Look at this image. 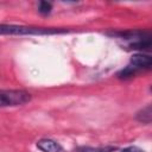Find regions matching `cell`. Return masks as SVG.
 Masks as SVG:
<instances>
[{"instance_id": "cell-2", "label": "cell", "mask_w": 152, "mask_h": 152, "mask_svg": "<svg viewBox=\"0 0 152 152\" xmlns=\"http://www.w3.org/2000/svg\"><path fill=\"white\" fill-rule=\"evenodd\" d=\"M65 30L58 28H45V27H33V26H24V25H12V24H0V36L2 34H52V33H63Z\"/></svg>"}, {"instance_id": "cell-1", "label": "cell", "mask_w": 152, "mask_h": 152, "mask_svg": "<svg viewBox=\"0 0 152 152\" xmlns=\"http://www.w3.org/2000/svg\"><path fill=\"white\" fill-rule=\"evenodd\" d=\"M113 36L127 40L129 49L133 50H148L151 48V33L148 31L131 30L124 32H115L113 33Z\"/></svg>"}, {"instance_id": "cell-6", "label": "cell", "mask_w": 152, "mask_h": 152, "mask_svg": "<svg viewBox=\"0 0 152 152\" xmlns=\"http://www.w3.org/2000/svg\"><path fill=\"white\" fill-rule=\"evenodd\" d=\"M137 120L142 122V124H150L151 122V119H152V107L151 104H147L145 108L140 109L137 115H135Z\"/></svg>"}, {"instance_id": "cell-3", "label": "cell", "mask_w": 152, "mask_h": 152, "mask_svg": "<svg viewBox=\"0 0 152 152\" xmlns=\"http://www.w3.org/2000/svg\"><path fill=\"white\" fill-rule=\"evenodd\" d=\"M31 94L21 89H4L0 90V108L21 106L30 102Z\"/></svg>"}, {"instance_id": "cell-10", "label": "cell", "mask_w": 152, "mask_h": 152, "mask_svg": "<svg viewBox=\"0 0 152 152\" xmlns=\"http://www.w3.org/2000/svg\"><path fill=\"white\" fill-rule=\"evenodd\" d=\"M121 152H145V151L139 148V147H137V146H128V147L124 148Z\"/></svg>"}, {"instance_id": "cell-5", "label": "cell", "mask_w": 152, "mask_h": 152, "mask_svg": "<svg viewBox=\"0 0 152 152\" xmlns=\"http://www.w3.org/2000/svg\"><path fill=\"white\" fill-rule=\"evenodd\" d=\"M37 147L42 151V152H65L64 148L55 140L49 139V138H44L37 141Z\"/></svg>"}, {"instance_id": "cell-8", "label": "cell", "mask_w": 152, "mask_h": 152, "mask_svg": "<svg viewBox=\"0 0 152 152\" xmlns=\"http://www.w3.org/2000/svg\"><path fill=\"white\" fill-rule=\"evenodd\" d=\"M138 72H139L138 69H135L134 66H132L131 64H128L126 68H124L122 70H120L118 72V77L120 80H127V78H131V77L135 76Z\"/></svg>"}, {"instance_id": "cell-9", "label": "cell", "mask_w": 152, "mask_h": 152, "mask_svg": "<svg viewBox=\"0 0 152 152\" xmlns=\"http://www.w3.org/2000/svg\"><path fill=\"white\" fill-rule=\"evenodd\" d=\"M51 10H52V5H51V2H48V1H40V2H39L38 11H39L40 14L46 15V14H49V13L51 12Z\"/></svg>"}, {"instance_id": "cell-7", "label": "cell", "mask_w": 152, "mask_h": 152, "mask_svg": "<svg viewBox=\"0 0 152 152\" xmlns=\"http://www.w3.org/2000/svg\"><path fill=\"white\" fill-rule=\"evenodd\" d=\"M116 146H101V147H90V146H80L75 152H114Z\"/></svg>"}, {"instance_id": "cell-4", "label": "cell", "mask_w": 152, "mask_h": 152, "mask_svg": "<svg viewBox=\"0 0 152 152\" xmlns=\"http://www.w3.org/2000/svg\"><path fill=\"white\" fill-rule=\"evenodd\" d=\"M129 64L132 66H134L135 69H138L139 71L142 69L147 70L152 65V58H151V56L145 55V53H135L131 57Z\"/></svg>"}]
</instances>
